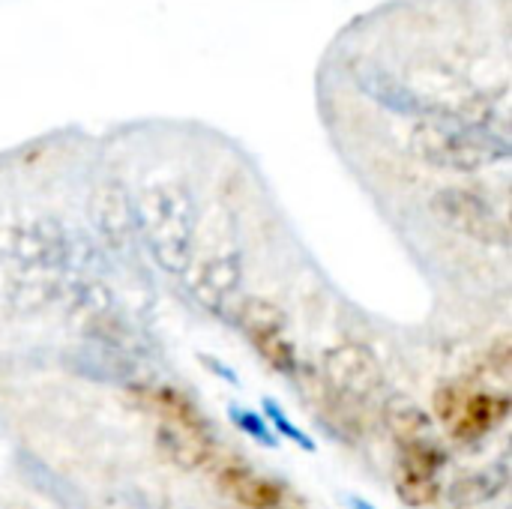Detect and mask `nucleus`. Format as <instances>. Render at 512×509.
<instances>
[{
    "label": "nucleus",
    "instance_id": "ddd939ff",
    "mask_svg": "<svg viewBox=\"0 0 512 509\" xmlns=\"http://www.w3.org/2000/svg\"><path fill=\"white\" fill-rule=\"evenodd\" d=\"M231 420H234L255 444H261V447H267V450H276V447H279V438L270 432V426L264 423V417H261L258 411L231 405Z\"/></svg>",
    "mask_w": 512,
    "mask_h": 509
},
{
    "label": "nucleus",
    "instance_id": "f257e3e1",
    "mask_svg": "<svg viewBox=\"0 0 512 509\" xmlns=\"http://www.w3.org/2000/svg\"><path fill=\"white\" fill-rule=\"evenodd\" d=\"M411 150L435 165L450 171H477L498 156H507V144L456 120H420L411 132Z\"/></svg>",
    "mask_w": 512,
    "mask_h": 509
},
{
    "label": "nucleus",
    "instance_id": "f03ea898",
    "mask_svg": "<svg viewBox=\"0 0 512 509\" xmlns=\"http://www.w3.org/2000/svg\"><path fill=\"white\" fill-rule=\"evenodd\" d=\"M237 324L246 336V342L258 351V357L279 375H297V348L291 345L285 333V315L279 306L261 297L243 300L237 312Z\"/></svg>",
    "mask_w": 512,
    "mask_h": 509
},
{
    "label": "nucleus",
    "instance_id": "423d86ee",
    "mask_svg": "<svg viewBox=\"0 0 512 509\" xmlns=\"http://www.w3.org/2000/svg\"><path fill=\"white\" fill-rule=\"evenodd\" d=\"M510 408L512 402L504 390H474V387H468L465 399H462V408H459L456 420L447 429L459 444H471V441H480L489 432H495L510 417Z\"/></svg>",
    "mask_w": 512,
    "mask_h": 509
},
{
    "label": "nucleus",
    "instance_id": "2eb2a0df",
    "mask_svg": "<svg viewBox=\"0 0 512 509\" xmlns=\"http://www.w3.org/2000/svg\"><path fill=\"white\" fill-rule=\"evenodd\" d=\"M351 504H354V509H375L369 501H363V498H351Z\"/></svg>",
    "mask_w": 512,
    "mask_h": 509
},
{
    "label": "nucleus",
    "instance_id": "1a4fd4ad",
    "mask_svg": "<svg viewBox=\"0 0 512 509\" xmlns=\"http://www.w3.org/2000/svg\"><path fill=\"white\" fill-rule=\"evenodd\" d=\"M396 495L411 509L435 507L441 501V483L432 474H420L414 468L396 465Z\"/></svg>",
    "mask_w": 512,
    "mask_h": 509
},
{
    "label": "nucleus",
    "instance_id": "4468645a",
    "mask_svg": "<svg viewBox=\"0 0 512 509\" xmlns=\"http://www.w3.org/2000/svg\"><path fill=\"white\" fill-rule=\"evenodd\" d=\"M201 363L213 372V375H219L222 381H228L231 387H240V378H237V372H231L228 366H222L216 357H210V354H201Z\"/></svg>",
    "mask_w": 512,
    "mask_h": 509
},
{
    "label": "nucleus",
    "instance_id": "6e6552de",
    "mask_svg": "<svg viewBox=\"0 0 512 509\" xmlns=\"http://www.w3.org/2000/svg\"><path fill=\"white\" fill-rule=\"evenodd\" d=\"M351 78H354V84H357L366 96H372L375 102H381V105H387V108H393V111H399V114H420V108H423L420 96L411 93L390 69H384V66L375 63V60H360V63H354V66H351Z\"/></svg>",
    "mask_w": 512,
    "mask_h": 509
},
{
    "label": "nucleus",
    "instance_id": "9d476101",
    "mask_svg": "<svg viewBox=\"0 0 512 509\" xmlns=\"http://www.w3.org/2000/svg\"><path fill=\"white\" fill-rule=\"evenodd\" d=\"M393 435L399 438V444L405 441H420V438H432V420L423 408L411 405V402H399L390 408L387 414Z\"/></svg>",
    "mask_w": 512,
    "mask_h": 509
},
{
    "label": "nucleus",
    "instance_id": "20e7f679",
    "mask_svg": "<svg viewBox=\"0 0 512 509\" xmlns=\"http://www.w3.org/2000/svg\"><path fill=\"white\" fill-rule=\"evenodd\" d=\"M321 369L333 390H339L357 402L375 396L384 387V372H381L378 357L360 342H342V345L324 351Z\"/></svg>",
    "mask_w": 512,
    "mask_h": 509
},
{
    "label": "nucleus",
    "instance_id": "7ed1b4c3",
    "mask_svg": "<svg viewBox=\"0 0 512 509\" xmlns=\"http://www.w3.org/2000/svg\"><path fill=\"white\" fill-rule=\"evenodd\" d=\"M432 207L447 225L480 240L483 246H504L510 237L504 219L492 210V204L471 189H444L435 195Z\"/></svg>",
    "mask_w": 512,
    "mask_h": 509
},
{
    "label": "nucleus",
    "instance_id": "f8f14e48",
    "mask_svg": "<svg viewBox=\"0 0 512 509\" xmlns=\"http://www.w3.org/2000/svg\"><path fill=\"white\" fill-rule=\"evenodd\" d=\"M264 405V411H267V420L273 423V435H282L285 441H291V444H297V447H303L306 453H318V444L303 432V429H297L291 420H288V414L279 408V402H273V399H264L261 402Z\"/></svg>",
    "mask_w": 512,
    "mask_h": 509
},
{
    "label": "nucleus",
    "instance_id": "39448f33",
    "mask_svg": "<svg viewBox=\"0 0 512 509\" xmlns=\"http://www.w3.org/2000/svg\"><path fill=\"white\" fill-rule=\"evenodd\" d=\"M132 399L159 423V429L165 432H177V435H192V438H204V441H216V432L210 426V420L198 411V405L168 387V384H138L132 387Z\"/></svg>",
    "mask_w": 512,
    "mask_h": 509
},
{
    "label": "nucleus",
    "instance_id": "0eeeda50",
    "mask_svg": "<svg viewBox=\"0 0 512 509\" xmlns=\"http://www.w3.org/2000/svg\"><path fill=\"white\" fill-rule=\"evenodd\" d=\"M219 486L243 509H285L291 492L282 480H270L246 468L243 462H228L219 468Z\"/></svg>",
    "mask_w": 512,
    "mask_h": 509
},
{
    "label": "nucleus",
    "instance_id": "9b49d317",
    "mask_svg": "<svg viewBox=\"0 0 512 509\" xmlns=\"http://www.w3.org/2000/svg\"><path fill=\"white\" fill-rule=\"evenodd\" d=\"M504 486H507V474L495 480V471H480V474H471V477L456 480V486H453V501L459 504L471 489H477V492L471 495V504H483V501L495 498Z\"/></svg>",
    "mask_w": 512,
    "mask_h": 509
}]
</instances>
